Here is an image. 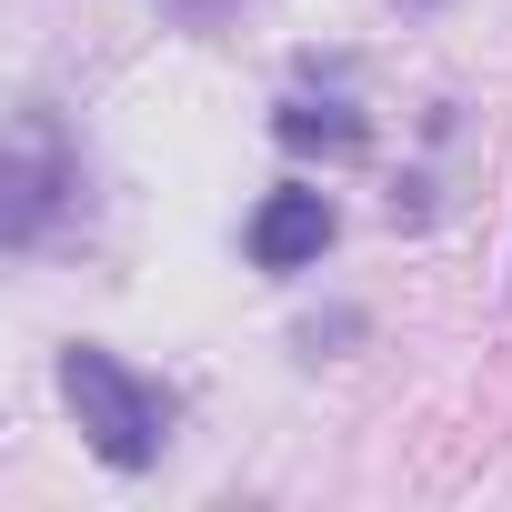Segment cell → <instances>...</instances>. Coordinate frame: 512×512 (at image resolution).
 <instances>
[{"mask_svg": "<svg viewBox=\"0 0 512 512\" xmlns=\"http://www.w3.org/2000/svg\"><path fill=\"white\" fill-rule=\"evenodd\" d=\"M61 402L81 412V442L111 472H151L161 442H171V392L151 372H131L121 352H101V342H71L61 352Z\"/></svg>", "mask_w": 512, "mask_h": 512, "instance_id": "cell-1", "label": "cell"}, {"mask_svg": "<svg viewBox=\"0 0 512 512\" xmlns=\"http://www.w3.org/2000/svg\"><path fill=\"white\" fill-rule=\"evenodd\" d=\"M71 201H81V151L61 141L51 111H21L11 161H0V241H11V251H41Z\"/></svg>", "mask_w": 512, "mask_h": 512, "instance_id": "cell-2", "label": "cell"}, {"mask_svg": "<svg viewBox=\"0 0 512 512\" xmlns=\"http://www.w3.org/2000/svg\"><path fill=\"white\" fill-rule=\"evenodd\" d=\"M251 262H262V272H312L322 262V251H332V201L322 191H272L262 211H251Z\"/></svg>", "mask_w": 512, "mask_h": 512, "instance_id": "cell-3", "label": "cell"}, {"mask_svg": "<svg viewBox=\"0 0 512 512\" xmlns=\"http://www.w3.org/2000/svg\"><path fill=\"white\" fill-rule=\"evenodd\" d=\"M282 141H292V151H312V141H322V151H362V121H352L342 101H282Z\"/></svg>", "mask_w": 512, "mask_h": 512, "instance_id": "cell-4", "label": "cell"}, {"mask_svg": "<svg viewBox=\"0 0 512 512\" xmlns=\"http://www.w3.org/2000/svg\"><path fill=\"white\" fill-rule=\"evenodd\" d=\"M402 11H442V0H402Z\"/></svg>", "mask_w": 512, "mask_h": 512, "instance_id": "cell-5", "label": "cell"}]
</instances>
